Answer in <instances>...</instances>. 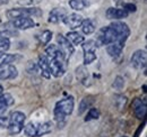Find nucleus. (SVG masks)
<instances>
[{
  "instance_id": "f257e3e1",
  "label": "nucleus",
  "mask_w": 147,
  "mask_h": 137,
  "mask_svg": "<svg viewBox=\"0 0 147 137\" xmlns=\"http://www.w3.org/2000/svg\"><path fill=\"white\" fill-rule=\"evenodd\" d=\"M130 35L128 25L123 21H113L109 26L102 27L96 34V44L98 45H109L117 44L121 47H125V44Z\"/></svg>"
},
{
  "instance_id": "f03ea898",
  "label": "nucleus",
  "mask_w": 147,
  "mask_h": 137,
  "mask_svg": "<svg viewBox=\"0 0 147 137\" xmlns=\"http://www.w3.org/2000/svg\"><path fill=\"white\" fill-rule=\"evenodd\" d=\"M74 108H75V100H74L73 96L66 97L55 103L53 116L59 127H63V125L66 124L67 117L73 114Z\"/></svg>"
},
{
  "instance_id": "7ed1b4c3",
  "label": "nucleus",
  "mask_w": 147,
  "mask_h": 137,
  "mask_svg": "<svg viewBox=\"0 0 147 137\" xmlns=\"http://www.w3.org/2000/svg\"><path fill=\"white\" fill-rule=\"evenodd\" d=\"M24 134L27 137H42L51 133L52 124L50 121L45 122H36L30 121L27 125L24 126Z\"/></svg>"
},
{
  "instance_id": "20e7f679",
  "label": "nucleus",
  "mask_w": 147,
  "mask_h": 137,
  "mask_svg": "<svg viewBox=\"0 0 147 137\" xmlns=\"http://www.w3.org/2000/svg\"><path fill=\"white\" fill-rule=\"evenodd\" d=\"M25 120H26V116L24 112L22 111H13L9 116V120H8V134L11 136L18 135L19 133H22L24 126H25Z\"/></svg>"
},
{
  "instance_id": "39448f33",
  "label": "nucleus",
  "mask_w": 147,
  "mask_h": 137,
  "mask_svg": "<svg viewBox=\"0 0 147 137\" xmlns=\"http://www.w3.org/2000/svg\"><path fill=\"white\" fill-rule=\"evenodd\" d=\"M42 10L36 7H20V8H11L7 10L6 16L9 19H15L18 17H32V16H41Z\"/></svg>"
},
{
  "instance_id": "423d86ee",
  "label": "nucleus",
  "mask_w": 147,
  "mask_h": 137,
  "mask_svg": "<svg viewBox=\"0 0 147 137\" xmlns=\"http://www.w3.org/2000/svg\"><path fill=\"white\" fill-rule=\"evenodd\" d=\"M51 75L55 78H61L66 73V62L67 59L65 56H55V57H48Z\"/></svg>"
},
{
  "instance_id": "0eeeda50",
  "label": "nucleus",
  "mask_w": 147,
  "mask_h": 137,
  "mask_svg": "<svg viewBox=\"0 0 147 137\" xmlns=\"http://www.w3.org/2000/svg\"><path fill=\"white\" fill-rule=\"evenodd\" d=\"M83 51H84V65H88L96 60V47L97 44L94 39L87 42H83Z\"/></svg>"
},
{
  "instance_id": "6e6552de",
  "label": "nucleus",
  "mask_w": 147,
  "mask_h": 137,
  "mask_svg": "<svg viewBox=\"0 0 147 137\" xmlns=\"http://www.w3.org/2000/svg\"><path fill=\"white\" fill-rule=\"evenodd\" d=\"M130 63L131 65L137 70H145L147 64V54L146 51L144 50H138L136 51L130 59Z\"/></svg>"
},
{
  "instance_id": "1a4fd4ad",
  "label": "nucleus",
  "mask_w": 147,
  "mask_h": 137,
  "mask_svg": "<svg viewBox=\"0 0 147 137\" xmlns=\"http://www.w3.org/2000/svg\"><path fill=\"white\" fill-rule=\"evenodd\" d=\"M57 42H58V46L60 47V50L65 54V56H66V59L68 61L70 59V56L74 54V52H75L74 45L70 43V41L66 36H63L61 34L57 35Z\"/></svg>"
},
{
  "instance_id": "9d476101",
  "label": "nucleus",
  "mask_w": 147,
  "mask_h": 137,
  "mask_svg": "<svg viewBox=\"0 0 147 137\" xmlns=\"http://www.w3.org/2000/svg\"><path fill=\"white\" fill-rule=\"evenodd\" d=\"M132 110H134V114L135 116L138 118V119H144L145 116H146V111H147V101L146 99H140V98H136L134 101H132Z\"/></svg>"
},
{
  "instance_id": "9b49d317",
  "label": "nucleus",
  "mask_w": 147,
  "mask_h": 137,
  "mask_svg": "<svg viewBox=\"0 0 147 137\" xmlns=\"http://www.w3.org/2000/svg\"><path fill=\"white\" fill-rule=\"evenodd\" d=\"M11 26L13 28H16V29L26 31V29L33 28L35 26V21L31 17H18L11 20Z\"/></svg>"
},
{
  "instance_id": "f8f14e48",
  "label": "nucleus",
  "mask_w": 147,
  "mask_h": 137,
  "mask_svg": "<svg viewBox=\"0 0 147 137\" xmlns=\"http://www.w3.org/2000/svg\"><path fill=\"white\" fill-rule=\"evenodd\" d=\"M18 75L17 68L13 64H2L0 65V80H13Z\"/></svg>"
},
{
  "instance_id": "ddd939ff",
  "label": "nucleus",
  "mask_w": 147,
  "mask_h": 137,
  "mask_svg": "<svg viewBox=\"0 0 147 137\" xmlns=\"http://www.w3.org/2000/svg\"><path fill=\"white\" fill-rule=\"evenodd\" d=\"M83 17L76 13H73V14H67L65 17L62 18V21L63 24L69 27L70 29H76L78 27H80L82 23H83Z\"/></svg>"
},
{
  "instance_id": "4468645a",
  "label": "nucleus",
  "mask_w": 147,
  "mask_h": 137,
  "mask_svg": "<svg viewBox=\"0 0 147 137\" xmlns=\"http://www.w3.org/2000/svg\"><path fill=\"white\" fill-rule=\"evenodd\" d=\"M37 68L41 72V75L45 79H50L51 78V71H50V65H49V61L45 54H41L38 56L37 60Z\"/></svg>"
},
{
  "instance_id": "2eb2a0df",
  "label": "nucleus",
  "mask_w": 147,
  "mask_h": 137,
  "mask_svg": "<svg viewBox=\"0 0 147 137\" xmlns=\"http://www.w3.org/2000/svg\"><path fill=\"white\" fill-rule=\"evenodd\" d=\"M107 18L108 19H112V20H119V19H123L127 18L129 13H127L123 8H114L111 7L107 10Z\"/></svg>"
},
{
  "instance_id": "dca6fc26",
  "label": "nucleus",
  "mask_w": 147,
  "mask_h": 137,
  "mask_svg": "<svg viewBox=\"0 0 147 137\" xmlns=\"http://www.w3.org/2000/svg\"><path fill=\"white\" fill-rule=\"evenodd\" d=\"M14 97L6 92V93H2L0 96V116H3V114L9 109V107L14 103Z\"/></svg>"
},
{
  "instance_id": "f3484780",
  "label": "nucleus",
  "mask_w": 147,
  "mask_h": 137,
  "mask_svg": "<svg viewBox=\"0 0 147 137\" xmlns=\"http://www.w3.org/2000/svg\"><path fill=\"white\" fill-rule=\"evenodd\" d=\"M66 15H67V11L63 8H55V9H52L50 11L48 21L49 23H52V24H57L60 20L62 21V18L65 17Z\"/></svg>"
},
{
  "instance_id": "a211bd4d",
  "label": "nucleus",
  "mask_w": 147,
  "mask_h": 137,
  "mask_svg": "<svg viewBox=\"0 0 147 137\" xmlns=\"http://www.w3.org/2000/svg\"><path fill=\"white\" fill-rule=\"evenodd\" d=\"M94 101H95V99H94L93 96L84 97L82 99L80 103H79V107H78V115H83L85 111H87V109L92 108Z\"/></svg>"
},
{
  "instance_id": "6ab92c4d",
  "label": "nucleus",
  "mask_w": 147,
  "mask_h": 137,
  "mask_svg": "<svg viewBox=\"0 0 147 137\" xmlns=\"http://www.w3.org/2000/svg\"><path fill=\"white\" fill-rule=\"evenodd\" d=\"M20 59V56L17 54H9L6 52H0V65L2 64H10L15 61Z\"/></svg>"
},
{
  "instance_id": "aec40b11",
  "label": "nucleus",
  "mask_w": 147,
  "mask_h": 137,
  "mask_svg": "<svg viewBox=\"0 0 147 137\" xmlns=\"http://www.w3.org/2000/svg\"><path fill=\"white\" fill-rule=\"evenodd\" d=\"M76 76L83 84H86V81H88L90 79V73L84 65H80L76 68Z\"/></svg>"
},
{
  "instance_id": "412c9836",
  "label": "nucleus",
  "mask_w": 147,
  "mask_h": 137,
  "mask_svg": "<svg viewBox=\"0 0 147 137\" xmlns=\"http://www.w3.org/2000/svg\"><path fill=\"white\" fill-rule=\"evenodd\" d=\"M8 32H0V52H7L10 49V39Z\"/></svg>"
},
{
  "instance_id": "4be33fe9",
  "label": "nucleus",
  "mask_w": 147,
  "mask_h": 137,
  "mask_svg": "<svg viewBox=\"0 0 147 137\" xmlns=\"http://www.w3.org/2000/svg\"><path fill=\"white\" fill-rule=\"evenodd\" d=\"M80 28H82V32L85 35H91L95 32V25H94L92 19L83 20V23L80 25Z\"/></svg>"
},
{
  "instance_id": "5701e85b",
  "label": "nucleus",
  "mask_w": 147,
  "mask_h": 137,
  "mask_svg": "<svg viewBox=\"0 0 147 137\" xmlns=\"http://www.w3.org/2000/svg\"><path fill=\"white\" fill-rule=\"evenodd\" d=\"M66 37L70 41V43L74 45H80L85 39H84V36L77 32H68Z\"/></svg>"
},
{
  "instance_id": "b1692460",
  "label": "nucleus",
  "mask_w": 147,
  "mask_h": 137,
  "mask_svg": "<svg viewBox=\"0 0 147 137\" xmlns=\"http://www.w3.org/2000/svg\"><path fill=\"white\" fill-rule=\"evenodd\" d=\"M69 6L74 10H84L85 7L87 6V1L86 0H69Z\"/></svg>"
},
{
  "instance_id": "393cba45",
  "label": "nucleus",
  "mask_w": 147,
  "mask_h": 137,
  "mask_svg": "<svg viewBox=\"0 0 147 137\" xmlns=\"http://www.w3.org/2000/svg\"><path fill=\"white\" fill-rule=\"evenodd\" d=\"M100 116H101V112H100V110L97 109V108H90L88 109V112H87V115H86V117H85V121H92V120H96L100 118Z\"/></svg>"
},
{
  "instance_id": "a878e982",
  "label": "nucleus",
  "mask_w": 147,
  "mask_h": 137,
  "mask_svg": "<svg viewBox=\"0 0 147 137\" xmlns=\"http://www.w3.org/2000/svg\"><path fill=\"white\" fill-rule=\"evenodd\" d=\"M37 38L42 45H47V44H49V42L52 38V32L51 31H44L37 36Z\"/></svg>"
},
{
  "instance_id": "bb28decb",
  "label": "nucleus",
  "mask_w": 147,
  "mask_h": 137,
  "mask_svg": "<svg viewBox=\"0 0 147 137\" xmlns=\"http://www.w3.org/2000/svg\"><path fill=\"white\" fill-rule=\"evenodd\" d=\"M127 101H128V99H127L126 96L119 94V96H115V97H114V104H115V107H117L119 110L125 109V107H126V104H127Z\"/></svg>"
},
{
  "instance_id": "cd10ccee",
  "label": "nucleus",
  "mask_w": 147,
  "mask_h": 137,
  "mask_svg": "<svg viewBox=\"0 0 147 137\" xmlns=\"http://www.w3.org/2000/svg\"><path fill=\"white\" fill-rule=\"evenodd\" d=\"M123 86H125V79H123L122 76H117V78L114 79L113 83H112V88H113L114 90L120 91V90L123 89Z\"/></svg>"
},
{
  "instance_id": "c85d7f7f",
  "label": "nucleus",
  "mask_w": 147,
  "mask_h": 137,
  "mask_svg": "<svg viewBox=\"0 0 147 137\" xmlns=\"http://www.w3.org/2000/svg\"><path fill=\"white\" fill-rule=\"evenodd\" d=\"M27 71H28V73H36L37 71H38V68H37V64H35L34 62H32V61H30L28 63H27Z\"/></svg>"
},
{
  "instance_id": "c756f323",
  "label": "nucleus",
  "mask_w": 147,
  "mask_h": 137,
  "mask_svg": "<svg viewBox=\"0 0 147 137\" xmlns=\"http://www.w3.org/2000/svg\"><path fill=\"white\" fill-rule=\"evenodd\" d=\"M123 9L127 13H136L137 7L135 3H123Z\"/></svg>"
},
{
  "instance_id": "7c9ffc66",
  "label": "nucleus",
  "mask_w": 147,
  "mask_h": 137,
  "mask_svg": "<svg viewBox=\"0 0 147 137\" xmlns=\"http://www.w3.org/2000/svg\"><path fill=\"white\" fill-rule=\"evenodd\" d=\"M8 120H9V117L0 116V129H6L8 127Z\"/></svg>"
},
{
  "instance_id": "2f4dec72",
  "label": "nucleus",
  "mask_w": 147,
  "mask_h": 137,
  "mask_svg": "<svg viewBox=\"0 0 147 137\" xmlns=\"http://www.w3.org/2000/svg\"><path fill=\"white\" fill-rule=\"evenodd\" d=\"M3 93V88H2V86H0V96Z\"/></svg>"
},
{
  "instance_id": "473e14b6",
  "label": "nucleus",
  "mask_w": 147,
  "mask_h": 137,
  "mask_svg": "<svg viewBox=\"0 0 147 137\" xmlns=\"http://www.w3.org/2000/svg\"><path fill=\"white\" fill-rule=\"evenodd\" d=\"M143 90H144V92H146V86H145V84L143 86Z\"/></svg>"
},
{
  "instance_id": "72a5a7b5",
  "label": "nucleus",
  "mask_w": 147,
  "mask_h": 137,
  "mask_svg": "<svg viewBox=\"0 0 147 137\" xmlns=\"http://www.w3.org/2000/svg\"><path fill=\"white\" fill-rule=\"evenodd\" d=\"M122 137H127V136H122Z\"/></svg>"
}]
</instances>
